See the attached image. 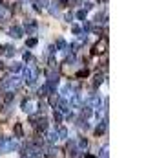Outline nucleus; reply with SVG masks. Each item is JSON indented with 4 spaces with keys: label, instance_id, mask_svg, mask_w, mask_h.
<instances>
[{
    "label": "nucleus",
    "instance_id": "obj_13",
    "mask_svg": "<svg viewBox=\"0 0 146 158\" xmlns=\"http://www.w3.org/2000/svg\"><path fill=\"white\" fill-rule=\"evenodd\" d=\"M77 19H86V11H77Z\"/></svg>",
    "mask_w": 146,
    "mask_h": 158
},
{
    "label": "nucleus",
    "instance_id": "obj_7",
    "mask_svg": "<svg viewBox=\"0 0 146 158\" xmlns=\"http://www.w3.org/2000/svg\"><path fill=\"white\" fill-rule=\"evenodd\" d=\"M15 134H17V138H22V127H20V123L15 125Z\"/></svg>",
    "mask_w": 146,
    "mask_h": 158
},
{
    "label": "nucleus",
    "instance_id": "obj_18",
    "mask_svg": "<svg viewBox=\"0 0 146 158\" xmlns=\"http://www.w3.org/2000/svg\"><path fill=\"white\" fill-rule=\"evenodd\" d=\"M88 158H93V156H88Z\"/></svg>",
    "mask_w": 146,
    "mask_h": 158
},
{
    "label": "nucleus",
    "instance_id": "obj_12",
    "mask_svg": "<svg viewBox=\"0 0 146 158\" xmlns=\"http://www.w3.org/2000/svg\"><path fill=\"white\" fill-rule=\"evenodd\" d=\"M55 121H57V123H60V121H62V114H60L59 110L55 112Z\"/></svg>",
    "mask_w": 146,
    "mask_h": 158
},
{
    "label": "nucleus",
    "instance_id": "obj_2",
    "mask_svg": "<svg viewBox=\"0 0 146 158\" xmlns=\"http://www.w3.org/2000/svg\"><path fill=\"white\" fill-rule=\"evenodd\" d=\"M2 53H6L7 57H13V55L17 53V48H15V46H11V44H7V46H2Z\"/></svg>",
    "mask_w": 146,
    "mask_h": 158
},
{
    "label": "nucleus",
    "instance_id": "obj_15",
    "mask_svg": "<svg viewBox=\"0 0 146 158\" xmlns=\"http://www.w3.org/2000/svg\"><path fill=\"white\" fill-rule=\"evenodd\" d=\"M91 7H93V4H91V2H86V4H84V9H91Z\"/></svg>",
    "mask_w": 146,
    "mask_h": 158
},
{
    "label": "nucleus",
    "instance_id": "obj_10",
    "mask_svg": "<svg viewBox=\"0 0 146 158\" xmlns=\"http://www.w3.org/2000/svg\"><path fill=\"white\" fill-rule=\"evenodd\" d=\"M79 145H80V149H88V140H84V138H82V140L79 142Z\"/></svg>",
    "mask_w": 146,
    "mask_h": 158
},
{
    "label": "nucleus",
    "instance_id": "obj_3",
    "mask_svg": "<svg viewBox=\"0 0 146 158\" xmlns=\"http://www.w3.org/2000/svg\"><path fill=\"white\" fill-rule=\"evenodd\" d=\"M38 129H40V131H46V129H48V119L46 118L38 119Z\"/></svg>",
    "mask_w": 146,
    "mask_h": 158
},
{
    "label": "nucleus",
    "instance_id": "obj_8",
    "mask_svg": "<svg viewBox=\"0 0 146 158\" xmlns=\"http://www.w3.org/2000/svg\"><path fill=\"white\" fill-rule=\"evenodd\" d=\"M57 136H60V138H66V136H68V131H66L64 127H60V129L57 131Z\"/></svg>",
    "mask_w": 146,
    "mask_h": 158
},
{
    "label": "nucleus",
    "instance_id": "obj_6",
    "mask_svg": "<svg viewBox=\"0 0 146 158\" xmlns=\"http://www.w3.org/2000/svg\"><path fill=\"white\" fill-rule=\"evenodd\" d=\"M49 7V11H51V15L53 17H59V9H57V4H51V6H48Z\"/></svg>",
    "mask_w": 146,
    "mask_h": 158
},
{
    "label": "nucleus",
    "instance_id": "obj_5",
    "mask_svg": "<svg viewBox=\"0 0 146 158\" xmlns=\"http://www.w3.org/2000/svg\"><path fill=\"white\" fill-rule=\"evenodd\" d=\"M28 33H31V35H35V33H36V24H35V22L28 24Z\"/></svg>",
    "mask_w": 146,
    "mask_h": 158
},
{
    "label": "nucleus",
    "instance_id": "obj_16",
    "mask_svg": "<svg viewBox=\"0 0 146 158\" xmlns=\"http://www.w3.org/2000/svg\"><path fill=\"white\" fill-rule=\"evenodd\" d=\"M73 33H77V35H79V33H80V28H79V26H73Z\"/></svg>",
    "mask_w": 146,
    "mask_h": 158
},
{
    "label": "nucleus",
    "instance_id": "obj_9",
    "mask_svg": "<svg viewBox=\"0 0 146 158\" xmlns=\"http://www.w3.org/2000/svg\"><path fill=\"white\" fill-rule=\"evenodd\" d=\"M20 68H22V66H20V63H13V64L9 66V70H11V72H18Z\"/></svg>",
    "mask_w": 146,
    "mask_h": 158
},
{
    "label": "nucleus",
    "instance_id": "obj_11",
    "mask_svg": "<svg viewBox=\"0 0 146 158\" xmlns=\"http://www.w3.org/2000/svg\"><path fill=\"white\" fill-rule=\"evenodd\" d=\"M101 83H102V76H97V77H95V81H93V85H95V86H99Z\"/></svg>",
    "mask_w": 146,
    "mask_h": 158
},
{
    "label": "nucleus",
    "instance_id": "obj_17",
    "mask_svg": "<svg viewBox=\"0 0 146 158\" xmlns=\"http://www.w3.org/2000/svg\"><path fill=\"white\" fill-rule=\"evenodd\" d=\"M71 4H80V0H71Z\"/></svg>",
    "mask_w": 146,
    "mask_h": 158
},
{
    "label": "nucleus",
    "instance_id": "obj_14",
    "mask_svg": "<svg viewBox=\"0 0 146 158\" xmlns=\"http://www.w3.org/2000/svg\"><path fill=\"white\" fill-rule=\"evenodd\" d=\"M26 44H28V46H35V44H36V39H29Z\"/></svg>",
    "mask_w": 146,
    "mask_h": 158
},
{
    "label": "nucleus",
    "instance_id": "obj_1",
    "mask_svg": "<svg viewBox=\"0 0 146 158\" xmlns=\"http://www.w3.org/2000/svg\"><path fill=\"white\" fill-rule=\"evenodd\" d=\"M9 37H13V39H20V37H22V28H20V26H13V28L9 30Z\"/></svg>",
    "mask_w": 146,
    "mask_h": 158
},
{
    "label": "nucleus",
    "instance_id": "obj_4",
    "mask_svg": "<svg viewBox=\"0 0 146 158\" xmlns=\"http://www.w3.org/2000/svg\"><path fill=\"white\" fill-rule=\"evenodd\" d=\"M104 48H106V40H104V42L101 40V42L95 46V52H97V53H101V52H104Z\"/></svg>",
    "mask_w": 146,
    "mask_h": 158
}]
</instances>
